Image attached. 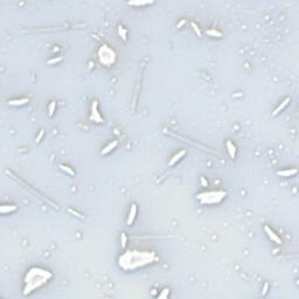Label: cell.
<instances>
[{"label":"cell","instance_id":"obj_7","mask_svg":"<svg viewBox=\"0 0 299 299\" xmlns=\"http://www.w3.org/2000/svg\"><path fill=\"white\" fill-rule=\"evenodd\" d=\"M137 211H138L137 205H136V203H132V205H131V208H130L129 216H128V221H126L128 226H132L133 224V222H134L136 217H137Z\"/></svg>","mask_w":299,"mask_h":299},{"label":"cell","instance_id":"obj_22","mask_svg":"<svg viewBox=\"0 0 299 299\" xmlns=\"http://www.w3.org/2000/svg\"><path fill=\"white\" fill-rule=\"evenodd\" d=\"M168 294H170V289L165 288L164 290H162V292L161 293L158 294V298L161 299V298H167L168 297Z\"/></svg>","mask_w":299,"mask_h":299},{"label":"cell","instance_id":"obj_15","mask_svg":"<svg viewBox=\"0 0 299 299\" xmlns=\"http://www.w3.org/2000/svg\"><path fill=\"white\" fill-rule=\"evenodd\" d=\"M206 33L208 34L209 36H211V38H221L222 35H223L220 31H217V29H215V28H209V29H207Z\"/></svg>","mask_w":299,"mask_h":299},{"label":"cell","instance_id":"obj_18","mask_svg":"<svg viewBox=\"0 0 299 299\" xmlns=\"http://www.w3.org/2000/svg\"><path fill=\"white\" fill-rule=\"evenodd\" d=\"M59 167L61 168L62 171L67 172V173H68L69 175H72V177L75 175V171H74L72 168H70V167H69V166H67V165H59Z\"/></svg>","mask_w":299,"mask_h":299},{"label":"cell","instance_id":"obj_8","mask_svg":"<svg viewBox=\"0 0 299 299\" xmlns=\"http://www.w3.org/2000/svg\"><path fill=\"white\" fill-rule=\"evenodd\" d=\"M186 153H187V152H186V150H181V151H179L178 153H175V154H174L171 158V160L168 161V165H170V166H173V165H175L178 161L181 160L183 157L186 155Z\"/></svg>","mask_w":299,"mask_h":299},{"label":"cell","instance_id":"obj_19","mask_svg":"<svg viewBox=\"0 0 299 299\" xmlns=\"http://www.w3.org/2000/svg\"><path fill=\"white\" fill-rule=\"evenodd\" d=\"M153 4V1H130L129 5H134V6H144Z\"/></svg>","mask_w":299,"mask_h":299},{"label":"cell","instance_id":"obj_12","mask_svg":"<svg viewBox=\"0 0 299 299\" xmlns=\"http://www.w3.org/2000/svg\"><path fill=\"white\" fill-rule=\"evenodd\" d=\"M29 103V98H20V100H8V104L12 106H21Z\"/></svg>","mask_w":299,"mask_h":299},{"label":"cell","instance_id":"obj_13","mask_svg":"<svg viewBox=\"0 0 299 299\" xmlns=\"http://www.w3.org/2000/svg\"><path fill=\"white\" fill-rule=\"evenodd\" d=\"M289 103H290V98H289V97H286V98H285V100H283L282 103H281V104H279V105L277 106V109H276V110L273 111V113H272V116H273V117H276V116H277V115H278V113H279V112H281V111L284 110V108H286V106H288Z\"/></svg>","mask_w":299,"mask_h":299},{"label":"cell","instance_id":"obj_1","mask_svg":"<svg viewBox=\"0 0 299 299\" xmlns=\"http://www.w3.org/2000/svg\"><path fill=\"white\" fill-rule=\"evenodd\" d=\"M155 260V254L151 251H126L119 257V266L124 270H134L147 265Z\"/></svg>","mask_w":299,"mask_h":299},{"label":"cell","instance_id":"obj_6","mask_svg":"<svg viewBox=\"0 0 299 299\" xmlns=\"http://www.w3.org/2000/svg\"><path fill=\"white\" fill-rule=\"evenodd\" d=\"M264 230H265L266 235H268V237L271 240L272 242H275V243L277 244H282L283 243V240L279 236H278L277 234L275 233L273 230H272L271 228L269 227V226H264Z\"/></svg>","mask_w":299,"mask_h":299},{"label":"cell","instance_id":"obj_25","mask_svg":"<svg viewBox=\"0 0 299 299\" xmlns=\"http://www.w3.org/2000/svg\"><path fill=\"white\" fill-rule=\"evenodd\" d=\"M268 291H269V284L268 283H265L264 284V286H263V291H262V294L265 297L266 296V293H268Z\"/></svg>","mask_w":299,"mask_h":299},{"label":"cell","instance_id":"obj_27","mask_svg":"<svg viewBox=\"0 0 299 299\" xmlns=\"http://www.w3.org/2000/svg\"><path fill=\"white\" fill-rule=\"evenodd\" d=\"M200 180H201V185H202L203 187H207V186H208V181L205 180V177H201L200 178Z\"/></svg>","mask_w":299,"mask_h":299},{"label":"cell","instance_id":"obj_10","mask_svg":"<svg viewBox=\"0 0 299 299\" xmlns=\"http://www.w3.org/2000/svg\"><path fill=\"white\" fill-rule=\"evenodd\" d=\"M297 173H298V171H297L296 168H290V170H282V171H278L277 175L283 177V178H290V177H292V175H296Z\"/></svg>","mask_w":299,"mask_h":299},{"label":"cell","instance_id":"obj_14","mask_svg":"<svg viewBox=\"0 0 299 299\" xmlns=\"http://www.w3.org/2000/svg\"><path fill=\"white\" fill-rule=\"evenodd\" d=\"M18 207L14 205H2L1 207H0V211L2 213V214H7V213H11V211H17Z\"/></svg>","mask_w":299,"mask_h":299},{"label":"cell","instance_id":"obj_20","mask_svg":"<svg viewBox=\"0 0 299 299\" xmlns=\"http://www.w3.org/2000/svg\"><path fill=\"white\" fill-rule=\"evenodd\" d=\"M190 26L193 27L194 32H195V33L198 34V36H200V38H201V36H202V32H201V29H200L199 26H198V25H196V23H195V22H194V21L190 22Z\"/></svg>","mask_w":299,"mask_h":299},{"label":"cell","instance_id":"obj_4","mask_svg":"<svg viewBox=\"0 0 299 299\" xmlns=\"http://www.w3.org/2000/svg\"><path fill=\"white\" fill-rule=\"evenodd\" d=\"M97 55H98V60L103 66L110 67L112 64H115V62L117 60V54L116 51L110 48L108 44H103L100 46L98 51H97Z\"/></svg>","mask_w":299,"mask_h":299},{"label":"cell","instance_id":"obj_17","mask_svg":"<svg viewBox=\"0 0 299 299\" xmlns=\"http://www.w3.org/2000/svg\"><path fill=\"white\" fill-rule=\"evenodd\" d=\"M55 110H56V102L55 100H51V102L49 103V105H48V116H49L50 118L54 116Z\"/></svg>","mask_w":299,"mask_h":299},{"label":"cell","instance_id":"obj_21","mask_svg":"<svg viewBox=\"0 0 299 299\" xmlns=\"http://www.w3.org/2000/svg\"><path fill=\"white\" fill-rule=\"evenodd\" d=\"M121 241H122V248L123 249H126V245H128V236H126L125 233H122Z\"/></svg>","mask_w":299,"mask_h":299},{"label":"cell","instance_id":"obj_9","mask_svg":"<svg viewBox=\"0 0 299 299\" xmlns=\"http://www.w3.org/2000/svg\"><path fill=\"white\" fill-rule=\"evenodd\" d=\"M226 146H227L228 153H229V155H230V158H231V159H235V158H236V152H237L236 145L234 144L231 140H227Z\"/></svg>","mask_w":299,"mask_h":299},{"label":"cell","instance_id":"obj_5","mask_svg":"<svg viewBox=\"0 0 299 299\" xmlns=\"http://www.w3.org/2000/svg\"><path fill=\"white\" fill-rule=\"evenodd\" d=\"M90 119L94 121L97 124L103 123V118L100 116V113L98 112V102L97 100H92V104H91V115H90Z\"/></svg>","mask_w":299,"mask_h":299},{"label":"cell","instance_id":"obj_11","mask_svg":"<svg viewBox=\"0 0 299 299\" xmlns=\"http://www.w3.org/2000/svg\"><path fill=\"white\" fill-rule=\"evenodd\" d=\"M117 145H118V140H113L112 143H110V144H109V145H106L105 147H104V149H103V150H102V151H100V154H102V155H106V154H109V153H110V152H111V151H112V150H115V149H116V147H117Z\"/></svg>","mask_w":299,"mask_h":299},{"label":"cell","instance_id":"obj_26","mask_svg":"<svg viewBox=\"0 0 299 299\" xmlns=\"http://www.w3.org/2000/svg\"><path fill=\"white\" fill-rule=\"evenodd\" d=\"M43 134H44V131H43V130H40L39 136L36 137V139H35V141H36V143H39V141H41V139H42V137H43Z\"/></svg>","mask_w":299,"mask_h":299},{"label":"cell","instance_id":"obj_3","mask_svg":"<svg viewBox=\"0 0 299 299\" xmlns=\"http://www.w3.org/2000/svg\"><path fill=\"white\" fill-rule=\"evenodd\" d=\"M227 193L223 190H211V192H203L196 195V199L202 205H215L221 202L226 198Z\"/></svg>","mask_w":299,"mask_h":299},{"label":"cell","instance_id":"obj_2","mask_svg":"<svg viewBox=\"0 0 299 299\" xmlns=\"http://www.w3.org/2000/svg\"><path fill=\"white\" fill-rule=\"evenodd\" d=\"M53 277V273L46 269L34 266L31 268L25 276V288H23V296L32 293L36 289L42 286L43 284Z\"/></svg>","mask_w":299,"mask_h":299},{"label":"cell","instance_id":"obj_24","mask_svg":"<svg viewBox=\"0 0 299 299\" xmlns=\"http://www.w3.org/2000/svg\"><path fill=\"white\" fill-rule=\"evenodd\" d=\"M68 211L69 213H72V214H74L75 216H77V217H80V219H84V216L82 215V214H80V213H77L76 211H74L72 208H68Z\"/></svg>","mask_w":299,"mask_h":299},{"label":"cell","instance_id":"obj_23","mask_svg":"<svg viewBox=\"0 0 299 299\" xmlns=\"http://www.w3.org/2000/svg\"><path fill=\"white\" fill-rule=\"evenodd\" d=\"M61 60H62L61 56H59V57H54V59H50V60H48V64H54V63L60 62Z\"/></svg>","mask_w":299,"mask_h":299},{"label":"cell","instance_id":"obj_28","mask_svg":"<svg viewBox=\"0 0 299 299\" xmlns=\"http://www.w3.org/2000/svg\"><path fill=\"white\" fill-rule=\"evenodd\" d=\"M185 22H186V21H185V20H181V21H180V22H179V23H178V28H180V27H181V26H182L183 23H185Z\"/></svg>","mask_w":299,"mask_h":299},{"label":"cell","instance_id":"obj_16","mask_svg":"<svg viewBox=\"0 0 299 299\" xmlns=\"http://www.w3.org/2000/svg\"><path fill=\"white\" fill-rule=\"evenodd\" d=\"M118 34H119V36L123 39V41H128V32H126V28H124L122 25L118 26Z\"/></svg>","mask_w":299,"mask_h":299}]
</instances>
